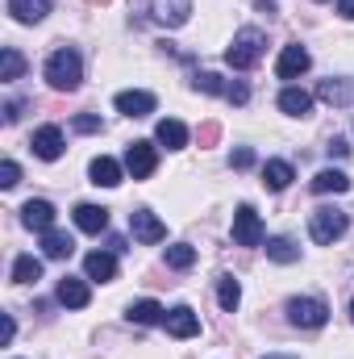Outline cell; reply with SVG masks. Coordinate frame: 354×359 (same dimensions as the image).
<instances>
[{"label": "cell", "mask_w": 354, "mask_h": 359, "mask_svg": "<svg viewBox=\"0 0 354 359\" xmlns=\"http://www.w3.org/2000/svg\"><path fill=\"white\" fill-rule=\"evenodd\" d=\"M117 113H125V117H150L155 113V92H142V88H129V92H117Z\"/></svg>", "instance_id": "11"}, {"label": "cell", "mask_w": 354, "mask_h": 359, "mask_svg": "<svg viewBox=\"0 0 354 359\" xmlns=\"http://www.w3.org/2000/svg\"><path fill=\"white\" fill-rule=\"evenodd\" d=\"M263 29H255V25H246V29H238L234 34V46L225 50V63L234 67V72H246V67H255L259 59H263Z\"/></svg>", "instance_id": "2"}, {"label": "cell", "mask_w": 354, "mask_h": 359, "mask_svg": "<svg viewBox=\"0 0 354 359\" xmlns=\"http://www.w3.org/2000/svg\"><path fill=\"white\" fill-rule=\"evenodd\" d=\"M71 251H76L71 234H63V230H46L42 234V255L46 259H71Z\"/></svg>", "instance_id": "21"}, {"label": "cell", "mask_w": 354, "mask_h": 359, "mask_svg": "<svg viewBox=\"0 0 354 359\" xmlns=\"http://www.w3.org/2000/svg\"><path fill=\"white\" fill-rule=\"evenodd\" d=\"M8 13H13L21 25H38V21L50 13V0H8Z\"/></svg>", "instance_id": "16"}, {"label": "cell", "mask_w": 354, "mask_h": 359, "mask_svg": "<svg viewBox=\"0 0 354 359\" xmlns=\"http://www.w3.org/2000/svg\"><path fill=\"white\" fill-rule=\"evenodd\" d=\"M330 155H338V159H342V155H351V147H346L342 138H334V142H330Z\"/></svg>", "instance_id": "37"}, {"label": "cell", "mask_w": 354, "mask_h": 359, "mask_svg": "<svg viewBox=\"0 0 354 359\" xmlns=\"http://www.w3.org/2000/svg\"><path fill=\"white\" fill-rule=\"evenodd\" d=\"M267 259H275V264H296V259H300V247H296L292 238H271V243H267Z\"/></svg>", "instance_id": "29"}, {"label": "cell", "mask_w": 354, "mask_h": 359, "mask_svg": "<svg viewBox=\"0 0 354 359\" xmlns=\"http://www.w3.org/2000/svg\"><path fill=\"white\" fill-rule=\"evenodd\" d=\"M279 109H283L288 117H309V113H313V96L304 88H283L279 92Z\"/></svg>", "instance_id": "20"}, {"label": "cell", "mask_w": 354, "mask_h": 359, "mask_svg": "<svg viewBox=\"0 0 354 359\" xmlns=\"http://www.w3.org/2000/svg\"><path fill=\"white\" fill-rule=\"evenodd\" d=\"M325 318H330V305L321 297H292L288 301V322L300 330H321Z\"/></svg>", "instance_id": "4"}, {"label": "cell", "mask_w": 354, "mask_h": 359, "mask_svg": "<svg viewBox=\"0 0 354 359\" xmlns=\"http://www.w3.org/2000/svg\"><path fill=\"white\" fill-rule=\"evenodd\" d=\"M338 13H342L346 21H354V0H338Z\"/></svg>", "instance_id": "38"}, {"label": "cell", "mask_w": 354, "mask_h": 359, "mask_svg": "<svg viewBox=\"0 0 354 359\" xmlns=\"http://www.w3.org/2000/svg\"><path fill=\"white\" fill-rule=\"evenodd\" d=\"M29 151H34L38 159H46V163L59 159V155H63V130H59V126H38L34 138H29Z\"/></svg>", "instance_id": "9"}, {"label": "cell", "mask_w": 354, "mask_h": 359, "mask_svg": "<svg viewBox=\"0 0 354 359\" xmlns=\"http://www.w3.org/2000/svg\"><path fill=\"white\" fill-rule=\"evenodd\" d=\"M150 13H155V21H159V25L179 29V25L192 17V0H155V4H150Z\"/></svg>", "instance_id": "13"}, {"label": "cell", "mask_w": 354, "mask_h": 359, "mask_svg": "<svg viewBox=\"0 0 354 359\" xmlns=\"http://www.w3.org/2000/svg\"><path fill=\"white\" fill-rule=\"evenodd\" d=\"M163 326H167V334H171V339H196V334H200V318H196V309H187V305L167 309Z\"/></svg>", "instance_id": "10"}, {"label": "cell", "mask_w": 354, "mask_h": 359, "mask_svg": "<svg viewBox=\"0 0 354 359\" xmlns=\"http://www.w3.org/2000/svg\"><path fill=\"white\" fill-rule=\"evenodd\" d=\"M38 280H42V259H34V255L13 259V284H38Z\"/></svg>", "instance_id": "24"}, {"label": "cell", "mask_w": 354, "mask_h": 359, "mask_svg": "<svg viewBox=\"0 0 354 359\" xmlns=\"http://www.w3.org/2000/svg\"><path fill=\"white\" fill-rule=\"evenodd\" d=\"M309 67H313V55H309L300 42H292V46H283V50H279L275 76H279V80H296V76H304Z\"/></svg>", "instance_id": "7"}, {"label": "cell", "mask_w": 354, "mask_h": 359, "mask_svg": "<svg viewBox=\"0 0 354 359\" xmlns=\"http://www.w3.org/2000/svg\"><path fill=\"white\" fill-rule=\"evenodd\" d=\"M76 226H80L84 234L108 230V209H100V205H76Z\"/></svg>", "instance_id": "17"}, {"label": "cell", "mask_w": 354, "mask_h": 359, "mask_svg": "<svg viewBox=\"0 0 354 359\" xmlns=\"http://www.w3.org/2000/svg\"><path fill=\"white\" fill-rule=\"evenodd\" d=\"M88 176H92V184H100V188H117V184H121V163L108 159V155H100V159H92Z\"/></svg>", "instance_id": "19"}, {"label": "cell", "mask_w": 354, "mask_h": 359, "mask_svg": "<svg viewBox=\"0 0 354 359\" xmlns=\"http://www.w3.org/2000/svg\"><path fill=\"white\" fill-rule=\"evenodd\" d=\"M196 88L217 96V92H225V84H221V76H217V72H200V76H196Z\"/></svg>", "instance_id": "31"}, {"label": "cell", "mask_w": 354, "mask_h": 359, "mask_svg": "<svg viewBox=\"0 0 354 359\" xmlns=\"http://www.w3.org/2000/svg\"><path fill=\"white\" fill-rule=\"evenodd\" d=\"M346 230H351V217H346L342 209H334V205H321V209L309 213V234H313V243H321V247L338 243Z\"/></svg>", "instance_id": "3"}, {"label": "cell", "mask_w": 354, "mask_h": 359, "mask_svg": "<svg viewBox=\"0 0 354 359\" xmlns=\"http://www.w3.org/2000/svg\"><path fill=\"white\" fill-rule=\"evenodd\" d=\"M80 80H84V59H80V50L59 46V50L46 59V84L55 92H76Z\"/></svg>", "instance_id": "1"}, {"label": "cell", "mask_w": 354, "mask_h": 359, "mask_svg": "<svg viewBox=\"0 0 354 359\" xmlns=\"http://www.w3.org/2000/svg\"><path fill=\"white\" fill-rule=\"evenodd\" d=\"M129 230H134V238L146 243V247H155V243L167 238V226H163L150 209H134V213H129Z\"/></svg>", "instance_id": "8"}, {"label": "cell", "mask_w": 354, "mask_h": 359, "mask_svg": "<svg viewBox=\"0 0 354 359\" xmlns=\"http://www.w3.org/2000/svg\"><path fill=\"white\" fill-rule=\"evenodd\" d=\"M229 163H234V168H250V163H255V151H246V147H242V151H234V159H229Z\"/></svg>", "instance_id": "34"}, {"label": "cell", "mask_w": 354, "mask_h": 359, "mask_svg": "<svg viewBox=\"0 0 354 359\" xmlns=\"http://www.w3.org/2000/svg\"><path fill=\"white\" fill-rule=\"evenodd\" d=\"M263 359H296V355H263Z\"/></svg>", "instance_id": "39"}, {"label": "cell", "mask_w": 354, "mask_h": 359, "mask_svg": "<svg viewBox=\"0 0 354 359\" xmlns=\"http://www.w3.org/2000/svg\"><path fill=\"white\" fill-rule=\"evenodd\" d=\"M125 313H129V322H138V326H159V322L167 318V309H163L159 301H150V297H146V301H134Z\"/></svg>", "instance_id": "22"}, {"label": "cell", "mask_w": 354, "mask_h": 359, "mask_svg": "<svg viewBox=\"0 0 354 359\" xmlns=\"http://www.w3.org/2000/svg\"><path fill=\"white\" fill-rule=\"evenodd\" d=\"M155 142H163L167 151H183V147H187V126L176 121V117H163L159 130H155Z\"/></svg>", "instance_id": "15"}, {"label": "cell", "mask_w": 354, "mask_h": 359, "mask_svg": "<svg viewBox=\"0 0 354 359\" xmlns=\"http://www.w3.org/2000/svg\"><path fill=\"white\" fill-rule=\"evenodd\" d=\"M292 180H296L292 163H283V159H267V163H263V184L271 188V192H283Z\"/></svg>", "instance_id": "23"}, {"label": "cell", "mask_w": 354, "mask_h": 359, "mask_svg": "<svg viewBox=\"0 0 354 359\" xmlns=\"http://www.w3.org/2000/svg\"><path fill=\"white\" fill-rule=\"evenodd\" d=\"M84 271H88V280L108 284V280L117 276V255H108V251H92L88 259H84Z\"/></svg>", "instance_id": "18"}, {"label": "cell", "mask_w": 354, "mask_h": 359, "mask_svg": "<svg viewBox=\"0 0 354 359\" xmlns=\"http://www.w3.org/2000/svg\"><path fill=\"white\" fill-rule=\"evenodd\" d=\"M238 301H242V284H238L234 276H221V280H217V305H221L225 313H234Z\"/></svg>", "instance_id": "27"}, {"label": "cell", "mask_w": 354, "mask_h": 359, "mask_svg": "<svg viewBox=\"0 0 354 359\" xmlns=\"http://www.w3.org/2000/svg\"><path fill=\"white\" fill-rule=\"evenodd\" d=\"M17 180H21V168H17L13 159H4V163H0V188H13Z\"/></svg>", "instance_id": "32"}, {"label": "cell", "mask_w": 354, "mask_h": 359, "mask_svg": "<svg viewBox=\"0 0 354 359\" xmlns=\"http://www.w3.org/2000/svg\"><path fill=\"white\" fill-rule=\"evenodd\" d=\"M346 188H351L346 172L325 168V172H317V176H313V192H317V196H325V192H346Z\"/></svg>", "instance_id": "25"}, {"label": "cell", "mask_w": 354, "mask_h": 359, "mask_svg": "<svg viewBox=\"0 0 354 359\" xmlns=\"http://www.w3.org/2000/svg\"><path fill=\"white\" fill-rule=\"evenodd\" d=\"M21 222H25V230L46 234V230H55V205L50 201H25L21 205Z\"/></svg>", "instance_id": "12"}, {"label": "cell", "mask_w": 354, "mask_h": 359, "mask_svg": "<svg viewBox=\"0 0 354 359\" xmlns=\"http://www.w3.org/2000/svg\"><path fill=\"white\" fill-rule=\"evenodd\" d=\"M234 243L238 247H259L263 243V222L250 205H238V213H234Z\"/></svg>", "instance_id": "6"}, {"label": "cell", "mask_w": 354, "mask_h": 359, "mask_svg": "<svg viewBox=\"0 0 354 359\" xmlns=\"http://www.w3.org/2000/svg\"><path fill=\"white\" fill-rule=\"evenodd\" d=\"M13 330H17V326H13V318L4 313V318H0V343H13Z\"/></svg>", "instance_id": "35"}, {"label": "cell", "mask_w": 354, "mask_h": 359, "mask_svg": "<svg viewBox=\"0 0 354 359\" xmlns=\"http://www.w3.org/2000/svg\"><path fill=\"white\" fill-rule=\"evenodd\" d=\"M317 96H321V100H330V104H351V100H354V84H342V80H321Z\"/></svg>", "instance_id": "28"}, {"label": "cell", "mask_w": 354, "mask_h": 359, "mask_svg": "<svg viewBox=\"0 0 354 359\" xmlns=\"http://www.w3.org/2000/svg\"><path fill=\"white\" fill-rule=\"evenodd\" d=\"M21 76H25V59H21V50L4 46V50H0V80L13 84V80H21Z\"/></svg>", "instance_id": "26"}, {"label": "cell", "mask_w": 354, "mask_h": 359, "mask_svg": "<svg viewBox=\"0 0 354 359\" xmlns=\"http://www.w3.org/2000/svg\"><path fill=\"white\" fill-rule=\"evenodd\" d=\"M225 96H229L234 104H246V96H250V92L242 88V84H234V88H225Z\"/></svg>", "instance_id": "36"}, {"label": "cell", "mask_w": 354, "mask_h": 359, "mask_svg": "<svg viewBox=\"0 0 354 359\" xmlns=\"http://www.w3.org/2000/svg\"><path fill=\"white\" fill-rule=\"evenodd\" d=\"M59 301H63L67 309H84V305L92 301L88 280H80V276H63V280H59Z\"/></svg>", "instance_id": "14"}, {"label": "cell", "mask_w": 354, "mask_h": 359, "mask_svg": "<svg viewBox=\"0 0 354 359\" xmlns=\"http://www.w3.org/2000/svg\"><path fill=\"white\" fill-rule=\"evenodd\" d=\"M351 318H354V305H351Z\"/></svg>", "instance_id": "40"}, {"label": "cell", "mask_w": 354, "mask_h": 359, "mask_svg": "<svg viewBox=\"0 0 354 359\" xmlns=\"http://www.w3.org/2000/svg\"><path fill=\"white\" fill-rule=\"evenodd\" d=\"M155 168H159V151H155V142L138 138V142L125 147V172H129L134 180H150L155 176Z\"/></svg>", "instance_id": "5"}, {"label": "cell", "mask_w": 354, "mask_h": 359, "mask_svg": "<svg viewBox=\"0 0 354 359\" xmlns=\"http://www.w3.org/2000/svg\"><path fill=\"white\" fill-rule=\"evenodd\" d=\"M167 264H171V268H192V264H196V251H192V247H187V243H176V247H167Z\"/></svg>", "instance_id": "30"}, {"label": "cell", "mask_w": 354, "mask_h": 359, "mask_svg": "<svg viewBox=\"0 0 354 359\" xmlns=\"http://www.w3.org/2000/svg\"><path fill=\"white\" fill-rule=\"evenodd\" d=\"M71 126H76L80 134H96V130H100V117H92V113H80V117H76Z\"/></svg>", "instance_id": "33"}]
</instances>
